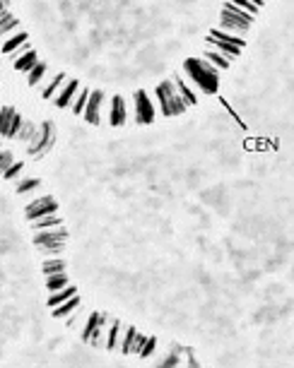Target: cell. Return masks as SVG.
Wrapping results in <instances>:
<instances>
[{
  "label": "cell",
  "instance_id": "cell-1",
  "mask_svg": "<svg viewBox=\"0 0 294 368\" xmlns=\"http://www.w3.org/2000/svg\"><path fill=\"white\" fill-rule=\"evenodd\" d=\"M186 75L195 82V85L205 92V94H215L217 87H220V79H217V68L210 60H198V58H188L186 65H183Z\"/></svg>",
  "mask_w": 294,
  "mask_h": 368
},
{
  "label": "cell",
  "instance_id": "cell-2",
  "mask_svg": "<svg viewBox=\"0 0 294 368\" xmlns=\"http://www.w3.org/2000/svg\"><path fill=\"white\" fill-rule=\"evenodd\" d=\"M157 99H159V106H162L164 116H179V113H183V111L188 109L174 82H162L157 87Z\"/></svg>",
  "mask_w": 294,
  "mask_h": 368
},
{
  "label": "cell",
  "instance_id": "cell-3",
  "mask_svg": "<svg viewBox=\"0 0 294 368\" xmlns=\"http://www.w3.org/2000/svg\"><path fill=\"white\" fill-rule=\"evenodd\" d=\"M253 19V15L244 12L241 8H237L234 3H227L222 12V29H234V32H246L248 22Z\"/></svg>",
  "mask_w": 294,
  "mask_h": 368
},
{
  "label": "cell",
  "instance_id": "cell-4",
  "mask_svg": "<svg viewBox=\"0 0 294 368\" xmlns=\"http://www.w3.org/2000/svg\"><path fill=\"white\" fill-rule=\"evenodd\" d=\"M53 145V126L51 123H44L41 128H36L34 137L29 140V154L32 157H44L48 149Z\"/></svg>",
  "mask_w": 294,
  "mask_h": 368
},
{
  "label": "cell",
  "instance_id": "cell-5",
  "mask_svg": "<svg viewBox=\"0 0 294 368\" xmlns=\"http://www.w3.org/2000/svg\"><path fill=\"white\" fill-rule=\"evenodd\" d=\"M135 120L138 123H152L154 120V106H152L147 92H135Z\"/></svg>",
  "mask_w": 294,
  "mask_h": 368
},
{
  "label": "cell",
  "instance_id": "cell-6",
  "mask_svg": "<svg viewBox=\"0 0 294 368\" xmlns=\"http://www.w3.org/2000/svg\"><path fill=\"white\" fill-rule=\"evenodd\" d=\"M58 205L53 197H39L36 202H32L27 207V219L34 221V219H41V217H46V214H56Z\"/></svg>",
  "mask_w": 294,
  "mask_h": 368
},
{
  "label": "cell",
  "instance_id": "cell-7",
  "mask_svg": "<svg viewBox=\"0 0 294 368\" xmlns=\"http://www.w3.org/2000/svg\"><path fill=\"white\" fill-rule=\"evenodd\" d=\"M65 229L63 227H51V229H41V234L34 236V243L36 246H56V243H63L65 241Z\"/></svg>",
  "mask_w": 294,
  "mask_h": 368
},
{
  "label": "cell",
  "instance_id": "cell-8",
  "mask_svg": "<svg viewBox=\"0 0 294 368\" xmlns=\"http://www.w3.org/2000/svg\"><path fill=\"white\" fill-rule=\"evenodd\" d=\"M102 99H104V94L99 92V89H96V92H89L87 106H85V111H82L85 120H87V123H92V126H96V123H99V109H102Z\"/></svg>",
  "mask_w": 294,
  "mask_h": 368
},
{
  "label": "cell",
  "instance_id": "cell-9",
  "mask_svg": "<svg viewBox=\"0 0 294 368\" xmlns=\"http://www.w3.org/2000/svg\"><path fill=\"white\" fill-rule=\"evenodd\" d=\"M80 92V85H77V79H70L68 85L63 87V92L56 96V106L58 109H65V106H70L72 104V99H75V94Z\"/></svg>",
  "mask_w": 294,
  "mask_h": 368
},
{
  "label": "cell",
  "instance_id": "cell-10",
  "mask_svg": "<svg viewBox=\"0 0 294 368\" xmlns=\"http://www.w3.org/2000/svg\"><path fill=\"white\" fill-rule=\"evenodd\" d=\"M207 44H210V46L215 48V51H220V53L222 55H227V58H237L239 53H241V48L239 46H234V44H227V41H220V39H212V36H207Z\"/></svg>",
  "mask_w": 294,
  "mask_h": 368
},
{
  "label": "cell",
  "instance_id": "cell-11",
  "mask_svg": "<svg viewBox=\"0 0 294 368\" xmlns=\"http://www.w3.org/2000/svg\"><path fill=\"white\" fill-rule=\"evenodd\" d=\"M111 126H123L126 123V104H123V99L121 96H113L111 101Z\"/></svg>",
  "mask_w": 294,
  "mask_h": 368
},
{
  "label": "cell",
  "instance_id": "cell-12",
  "mask_svg": "<svg viewBox=\"0 0 294 368\" xmlns=\"http://www.w3.org/2000/svg\"><path fill=\"white\" fill-rule=\"evenodd\" d=\"M77 305H80V298H77V294H75V296L68 298V301H63V303L53 305V318H65V315H70Z\"/></svg>",
  "mask_w": 294,
  "mask_h": 368
},
{
  "label": "cell",
  "instance_id": "cell-13",
  "mask_svg": "<svg viewBox=\"0 0 294 368\" xmlns=\"http://www.w3.org/2000/svg\"><path fill=\"white\" fill-rule=\"evenodd\" d=\"M36 63H39V60H36V53H34L32 48H29L27 53H22V55H19V58L15 60V68H17V70H22V72H29Z\"/></svg>",
  "mask_w": 294,
  "mask_h": 368
},
{
  "label": "cell",
  "instance_id": "cell-14",
  "mask_svg": "<svg viewBox=\"0 0 294 368\" xmlns=\"http://www.w3.org/2000/svg\"><path fill=\"white\" fill-rule=\"evenodd\" d=\"M75 287H70V284H68V287H63V289H58L56 294H51V298H48V305H51V308H53V305H58V303H63V301H68V298H72L75 296Z\"/></svg>",
  "mask_w": 294,
  "mask_h": 368
},
{
  "label": "cell",
  "instance_id": "cell-15",
  "mask_svg": "<svg viewBox=\"0 0 294 368\" xmlns=\"http://www.w3.org/2000/svg\"><path fill=\"white\" fill-rule=\"evenodd\" d=\"M46 287H48V291H58V289H63V287H68V277H65L63 272L48 274V277H46Z\"/></svg>",
  "mask_w": 294,
  "mask_h": 368
},
{
  "label": "cell",
  "instance_id": "cell-16",
  "mask_svg": "<svg viewBox=\"0 0 294 368\" xmlns=\"http://www.w3.org/2000/svg\"><path fill=\"white\" fill-rule=\"evenodd\" d=\"M106 332H109V335H106V342H104L106 349H116V346H119V335H121V322L113 320L111 328L106 330Z\"/></svg>",
  "mask_w": 294,
  "mask_h": 368
},
{
  "label": "cell",
  "instance_id": "cell-17",
  "mask_svg": "<svg viewBox=\"0 0 294 368\" xmlns=\"http://www.w3.org/2000/svg\"><path fill=\"white\" fill-rule=\"evenodd\" d=\"M12 118H15V109L5 106V109L0 111V135H5V137H8V130H10V123H12Z\"/></svg>",
  "mask_w": 294,
  "mask_h": 368
},
{
  "label": "cell",
  "instance_id": "cell-18",
  "mask_svg": "<svg viewBox=\"0 0 294 368\" xmlns=\"http://www.w3.org/2000/svg\"><path fill=\"white\" fill-rule=\"evenodd\" d=\"M210 36H212V39H220V41H227V44H234V46H239V48L246 44L244 39H239V36H231V34H227L224 29H212V32H210Z\"/></svg>",
  "mask_w": 294,
  "mask_h": 368
},
{
  "label": "cell",
  "instance_id": "cell-19",
  "mask_svg": "<svg viewBox=\"0 0 294 368\" xmlns=\"http://www.w3.org/2000/svg\"><path fill=\"white\" fill-rule=\"evenodd\" d=\"M32 227L36 229V231H41V229H51V227H61V219H58L56 214H46V217H41V219H34Z\"/></svg>",
  "mask_w": 294,
  "mask_h": 368
},
{
  "label": "cell",
  "instance_id": "cell-20",
  "mask_svg": "<svg viewBox=\"0 0 294 368\" xmlns=\"http://www.w3.org/2000/svg\"><path fill=\"white\" fill-rule=\"evenodd\" d=\"M24 41H27V32L15 34V36H10V39L5 41V44H3V51H5V53H12L15 48H19V46H22Z\"/></svg>",
  "mask_w": 294,
  "mask_h": 368
},
{
  "label": "cell",
  "instance_id": "cell-21",
  "mask_svg": "<svg viewBox=\"0 0 294 368\" xmlns=\"http://www.w3.org/2000/svg\"><path fill=\"white\" fill-rule=\"evenodd\" d=\"M87 99H89V89H80L77 94H75V99H72V111L82 113L85 106H87Z\"/></svg>",
  "mask_w": 294,
  "mask_h": 368
},
{
  "label": "cell",
  "instance_id": "cell-22",
  "mask_svg": "<svg viewBox=\"0 0 294 368\" xmlns=\"http://www.w3.org/2000/svg\"><path fill=\"white\" fill-rule=\"evenodd\" d=\"M176 89H179V94H181V99L186 101V106H193V104L198 101V99H195V94H193L191 89L186 87V82H183V79H179V82H176Z\"/></svg>",
  "mask_w": 294,
  "mask_h": 368
},
{
  "label": "cell",
  "instance_id": "cell-23",
  "mask_svg": "<svg viewBox=\"0 0 294 368\" xmlns=\"http://www.w3.org/2000/svg\"><path fill=\"white\" fill-rule=\"evenodd\" d=\"M44 75H46V65H44V63H36L32 70H29V79H27V82H29V87H36V85H39Z\"/></svg>",
  "mask_w": 294,
  "mask_h": 368
},
{
  "label": "cell",
  "instance_id": "cell-24",
  "mask_svg": "<svg viewBox=\"0 0 294 368\" xmlns=\"http://www.w3.org/2000/svg\"><path fill=\"white\" fill-rule=\"evenodd\" d=\"M205 58L207 60H212V65H215V68H229V58H227V55H222L220 53V51H207L205 53Z\"/></svg>",
  "mask_w": 294,
  "mask_h": 368
},
{
  "label": "cell",
  "instance_id": "cell-25",
  "mask_svg": "<svg viewBox=\"0 0 294 368\" xmlns=\"http://www.w3.org/2000/svg\"><path fill=\"white\" fill-rule=\"evenodd\" d=\"M96 328H99V313L89 315V320H87V328L82 330V339H85V342H89V339H92V335H94V332H96Z\"/></svg>",
  "mask_w": 294,
  "mask_h": 368
},
{
  "label": "cell",
  "instance_id": "cell-26",
  "mask_svg": "<svg viewBox=\"0 0 294 368\" xmlns=\"http://www.w3.org/2000/svg\"><path fill=\"white\" fill-rule=\"evenodd\" d=\"M65 270V262L63 260H46V262H44V274H56V272H63Z\"/></svg>",
  "mask_w": 294,
  "mask_h": 368
},
{
  "label": "cell",
  "instance_id": "cell-27",
  "mask_svg": "<svg viewBox=\"0 0 294 368\" xmlns=\"http://www.w3.org/2000/svg\"><path fill=\"white\" fill-rule=\"evenodd\" d=\"M34 133H36V128H34L32 123H27V120H24V123H22V128H19V133H17V140L29 142V140L34 137Z\"/></svg>",
  "mask_w": 294,
  "mask_h": 368
},
{
  "label": "cell",
  "instance_id": "cell-28",
  "mask_svg": "<svg viewBox=\"0 0 294 368\" xmlns=\"http://www.w3.org/2000/svg\"><path fill=\"white\" fill-rule=\"evenodd\" d=\"M63 79H65V75H56V77L51 79V85H48L46 89H44V99H51V96L56 94V92H58V87L63 85Z\"/></svg>",
  "mask_w": 294,
  "mask_h": 368
},
{
  "label": "cell",
  "instance_id": "cell-29",
  "mask_svg": "<svg viewBox=\"0 0 294 368\" xmlns=\"http://www.w3.org/2000/svg\"><path fill=\"white\" fill-rule=\"evenodd\" d=\"M15 164V157H12V152H8V149H0V173L5 171L8 166Z\"/></svg>",
  "mask_w": 294,
  "mask_h": 368
},
{
  "label": "cell",
  "instance_id": "cell-30",
  "mask_svg": "<svg viewBox=\"0 0 294 368\" xmlns=\"http://www.w3.org/2000/svg\"><path fill=\"white\" fill-rule=\"evenodd\" d=\"M133 337H135V330H133V328H126V337H123V342H121V352H123V354H130Z\"/></svg>",
  "mask_w": 294,
  "mask_h": 368
},
{
  "label": "cell",
  "instance_id": "cell-31",
  "mask_svg": "<svg viewBox=\"0 0 294 368\" xmlns=\"http://www.w3.org/2000/svg\"><path fill=\"white\" fill-rule=\"evenodd\" d=\"M34 188H39V180H36V178H27V180H22V183L17 186V193H19V195H24V193H29V190H34Z\"/></svg>",
  "mask_w": 294,
  "mask_h": 368
},
{
  "label": "cell",
  "instance_id": "cell-32",
  "mask_svg": "<svg viewBox=\"0 0 294 368\" xmlns=\"http://www.w3.org/2000/svg\"><path fill=\"white\" fill-rule=\"evenodd\" d=\"M229 3H234L237 8H241L244 12H248V15H256V12H258V8H256L251 0H229Z\"/></svg>",
  "mask_w": 294,
  "mask_h": 368
},
{
  "label": "cell",
  "instance_id": "cell-33",
  "mask_svg": "<svg viewBox=\"0 0 294 368\" xmlns=\"http://www.w3.org/2000/svg\"><path fill=\"white\" fill-rule=\"evenodd\" d=\"M22 116L19 113H15V118H12V123H10V130H8V137H17V133H19V128H22Z\"/></svg>",
  "mask_w": 294,
  "mask_h": 368
},
{
  "label": "cell",
  "instance_id": "cell-34",
  "mask_svg": "<svg viewBox=\"0 0 294 368\" xmlns=\"http://www.w3.org/2000/svg\"><path fill=\"white\" fill-rule=\"evenodd\" d=\"M19 173H22V164H19V161H15L12 166H8V169L3 171V176H5L8 180H12V178H17Z\"/></svg>",
  "mask_w": 294,
  "mask_h": 368
},
{
  "label": "cell",
  "instance_id": "cell-35",
  "mask_svg": "<svg viewBox=\"0 0 294 368\" xmlns=\"http://www.w3.org/2000/svg\"><path fill=\"white\" fill-rule=\"evenodd\" d=\"M154 346H157V339H154V337H147V339H145V346L140 349V356H143V359H147V356L154 352Z\"/></svg>",
  "mask_w": 294,
  "mask_h": 368
},
{
  "label": "cell",
  "instance_id": "cell-36",
  "mask_svg": "<svg viewBox=\"0 0 294 368\" xmlns=\"http://www.w3.org/2000/svg\"><path fill=\"white\" fill-rule=\"evenodd\" d=\"M145 339H147V337H143V335H138V332H135V337H133V344H130V354H140V349L145 346Z\"/></svg>",
  "mask_w": 294,
  "mask_h": 368
},
{
  "label": "cell",
  "instance_id": "cell-37",
  "mask_svg": "<svg viewBox=\"0 0 294 368\" xmlns=\"http://www.w3.org/2000/svg\"><path fill=\"white\" fill-rule=\"evenodd\" d=\"M17 24H19V22H17L15 17H10L8 22H5V24H3V27H0V36H5V34H8V32H12V29H15V27H17Z\"/></svg>",
  "mask_w": 294,
  "mask_h": 368
},
{
  "label": "cell",
  "instance_id": "cell-38",
  "mask_svg": "<svg viewBox=\"0 0 294 368\" xmlns=\"http://www.w3.org/2000/svg\"><path fill=\"white\" fill-rule=\"evenodd\" d=\"M10 17H12V15H10L8 10H3V12H0V27H3V24H5V22H8Z\"/></svg>",
  "mask_w": 294,
  "mask_h": 368
},
{
  "label": "cell",
  "instance_id": "cell-39",
  "mask_svg": "<svg viewBox=\"0 0 294 368\" xmlns=\"http://www.w3.org/2000/svg\"><path fill=\"white\" fill-rule=\"evenodd\" d=\"M3 10H5V3H3V0H0V12H3Z\"/></svg>",
  "mask_w": 294,
  "mask_h": 368
}]
</instances>
